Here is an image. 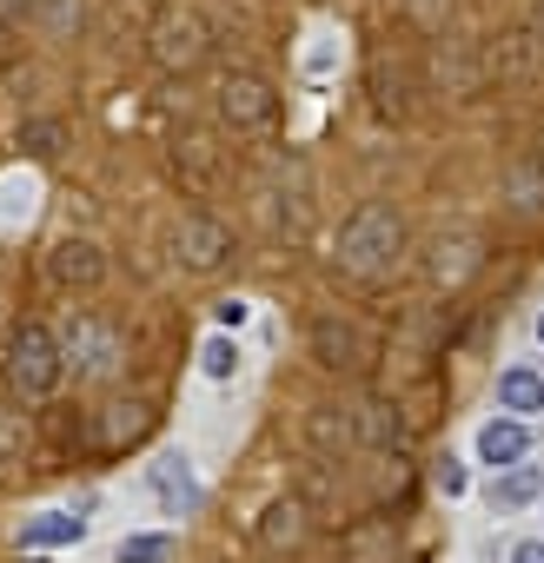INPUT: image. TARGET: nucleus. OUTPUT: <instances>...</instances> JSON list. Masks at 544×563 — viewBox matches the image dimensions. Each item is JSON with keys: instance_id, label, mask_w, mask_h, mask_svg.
I'll return each instance as SVG.
<instances>
[{"instance_id": "nucleus-1", "label": "nucleus", "mask_w": 544, "mask_h": 563, "mask_svg": "<svg viewBox=\"0 0 544 563\" xmlns=\"http://www.w3.org/2000/svg\"><path fill=\"white\" fill-rule=\"evenodd\" d=\"M399 252H405V219L392 206H359L339 232V272L359 286H385L399 272Z\"/></svg>"}, {"instance_id": "nucleus-2", "label": "nucleus", "mask_w": 544, "mask_h": 563, "mask_svg": "<svg viewBox=\"0 0 544 563\" xmlns=\"http://www.w3.org/2000/svg\"><path fill=\"white\" fill-rule=\"evenodd\" d=\"M61 372H67V358H61V339L47 325H34V319L14 325V339H8V385L21 398H47L61 385Z\"/></svg>"}, {"instance_id": "nucleus-3", "label": "nucleus", "mask_w": 544, "mask_h": 563, "mask_svg": "<svg viewBox=\"0 0 544 563\" xmlns=\"http://www.w3.org/2000/svg\"><path fill=\"white\" fill-rule=\"evenodd\" d=\"M146 54H153L160 74H193V67L206 60V21H193V14H160L153 34H146Z\"/></svg>"}, {"instance_id": "nucleus-4", "label": "nucleus", "mask_w": 544, "mask_h": 563, "mask_svg": "<svg viewBox=\"0 0 544 563\" xmlns=\"http://www.w3.org/2000/svg\"><path fill=\"white\" fill-rule=\"evenodd\" d=\"M173 252H179L186 272H219V265L232 258V225L213 219V212H186V219L173 225Z\"/></svg>"}, {"instance_id": "nucleus-5", "label": "nucleus", "mask_w": 544, "mask_h": 563, "mask_svg": "<svg viewBox=\"0 0 544 563\" xmlns=\"http://www.w3.org/2000/svg\"><path fill=\"white\" fill-rule=\"evenodd\" d=\"M219 113H226V126H239V133H265L272 120H280V93H272L259 74H226V80H219Z\"/></svg>"}, {"instance_id": "nucleus-6", "label": "nucleus", "mask_w": 544, "mask_h": 563, "mask_svg": "<svg viewBox=\"0 0 544 563\" xmlns=\"http://www.w3.org/2000/svg\"><path fill=\"white\" fill-rule=\"evenodd\" d=\"M313 358L326 365V372H346V378H359V372H372V358H379V345L352 325V319H319L313 325Z\"/></svg>"}, {"instance_id": "nucleus-7", "label": "nucleus", "mask_w": 544, "mask_h": 563, "mask_svg": "<svg viewBox=\"0 0 544 563\" xmlns=\"http://www.w3.org/2000/svg\"><path fill=\"white\" fill-rule=\"evenodd\" d=\"M67 365H74L80 378H113V372H120V332L80 312V319L67 325Z\"/></svg>"}, {"instance_id": "nucleus-8", "label": "nucleus", "mask_w": 544, "mask_h": 563, "mask_svg": "<svg viewBox=\"0 0 544 563\" xmlns=\"http://www.w3.org/2000/svg\"><path fill=\"white\" fill-rule=\"evenodd\" d=\"M300 537H306V504H300V497L265 504V517H259V550H265V556L300 550Z\"/></svg>"}, {"instance_id": "nucleus-9", "label": "nucleus", "mask_w": 544, "mask_h": 563, "mask_svg": "<svg viewBox=\"0 0 544 563\" xmlns=\"http://www.w3.org/2000/svg\"><path fill=\"white\" fill-rule=\"evenodd\" d=\"M47 265H54L61 286H80V292L107 278V258H100V245H87V239H61V245L47 252Z\"/></svg>"}, {"instance_id": "nucleus-10", "label": "nucleus", "mask_w": 544, "mask_h": 563, "mask_svg": "<svg viewBox=\"0 0 544 563\" xmlns=\"http://www.w3.org/2000/svg\"><path fill=\"white\" fill-rule=\"evenodd\" d=\"M478 265H485V252H478V239H471V232H451V239H438V245H432V278H438L445 292H458Z\"/></svg>"}, {"instance_id": "nucleus-11", "label": "nucleus", "mask_w": 544, "mask_h": 563, "mask_svg": "<svg viewBox=\"0 0 544 563\" xmlns=\"http://www.w3.org/2000/svg\"><path fill=\"white\" fill-rule=\"evenodd\" d=\"M352 431H359V444H372V451H399V444H405V418H399V405H385V398L359 405V411H352Z\"/></svg>"}, {"instance_id": "nucleus-12", "label": "nucleus", "mask_w": 544, "mask_h": 563, "mask_svg": "<svg viewBox=\"0 0 544 563\" xmlns=\"http://www.w3.org/2000/svg\"><path fill=\"white\" fill-rule=\"evenodd\" d=\"M146 424H153V411H146V405H107V418H100V431H94V451L140 444V438H146Z\"/></svg>"}, {"instance_id": "nucleus-13", "label": "nucleus", "mask_w": 544, "mask_h": 563, "mask_svg": "<svg viewBox=\"0 0 544 563\" xmlns=\"http://www.w3.org/2000/svg\"><path fill=\"white\" fill-rule=\"evenodd\" d=\"M524 451H531L524 418H491V424L478 431V457H485V464H518Z\"/></svg>"}, {"instance_id": "nucleus-14", "label": "nucleus", "mask_w": 544, "mask_h": 563, "mask_svg": "<svg viewBox=\"0 0 544 563\" xmlns=\"http://www.w3.org/2000/svg\"><path fill=\"white\" fill-rule=\"evenodd\" d=\"M498 405H504V411H518V418L544 411V378H537L531 365H511V372H498Z\"/></svg>"}, {"instance_id": "nucleus-15", "label": "nucleus", "mask_w": 544, "mask_h": 563, "mask_svg": "<svg viewBox=\"0 0 544 563\" xmlns=\"http://www.w3.org/2000/svg\"><path fill=\"white\" fill-rule=\"evenodd\" d=\"M498 74H504V80H537V74H544V41H537V34H511V41L498 47Z\"/></svg>"}, {"instance_id": "nucleus-16", "label": "nucleus", "mask_w": 544, "mask_h": 563, "mask_svg": "<svg viewBox=\"0 0 544 563\" xmlns=\"http://www.w3.org/2000/svg\"><path fill=\"white\" fill-rule=\"evenodd\" d=\"M173 173L193 186V192H206L213 186V146L199 140V133H186V140H173Z\"/></svg>"}, {"instance_id": "nucleus-17", "label": "nucleus", "mask_w": 544, "mask_h": 563, "mask_svg": "<svg viewBox=\"0 0 544 563\" xmlns=\"http://www.w3.org/2000/svg\"><path fill=\"white\" fill-rule=\"evenodd\" d=\"M544 490V477L531 471V464H511L504 477H491V510H518V504H531Z\"/></svg>"}, {"instance_id": "nucleus-18", "label": "nucleus", "mask_w": 544, "mask_h": 563, "mask_svg": "<svg viewBox=\"0 0 544 563\" xmlns=\"http://www.w3.org/2000/svg\"><path fill=\"white\" fill-rule=\"evenodd\" d=\"M80 530H87L80 517H67V510H47V517H34V523L21 530V543H28V550H34V543H80Z\"/></svg>"}, {"instance_id": "nucleus-19", "label": "nucleus", "mask_w": 544, "mask_h": 563, "mask_svg": "<svg viewBox=\"0 0 544 563\" xmlns=\"http://www.w3.org/2000/svg\"><path fill=\"white\" fill-rule=\"evenodd\" d=\"M504 199L518 206V212H544V166H511V179H504Z\"/></svg>"}, {"instance_id": "nucleus-20", "label": "nucleus", "mask_w": 544, "mask_h": 563, "mask_svg": "<svg viewBox=\"0 0 544 563\" xmlns=\"http://www.w3.org/2000/svg\"><path fill=\"white\" fill-rule=\"evenodd\" d=\"M160 497H166V504H179V510H193V504H199V490H193V477H186V464H179V457H166V464H160Z\"/></svg>"}, {"instance_id": "nucleus-21", "label": "nucleus", "mask_w": 544, "mask_h": 563, "mask_svg": "<svg viewBox=\"0 0 544 563\" xmlns=\"http://www.w3.org/2000/svg\"><path fill=\"white\" fill-rule=\"evenodd\" d=\"M28 444H34L28 418H21V411H8V405H0V457H21Z\"/></svg>"}, {"instance_id": "nucleus-22", "label": "nucleus", "mask_w": 544, "mask_h": 563, "mask_svg": "<svg viewBox=\"0 0 544 563\" xmlns=\"http://www.w3.org/2000/svg\"><path fill=\"white\" fill-rule=\"evenodd\" d=\"M199 365H206V378H232V372H239L232 339H206V345H199Z\"/></svg>"}, {"instance_id": "nucleus-23", "label": "nucleus", "mask_w": 544, "mask_h": 563, "mask_svg": "<svg viewBox=\"0 0 544 563\" xmlns=\"http://www.w3.org/2000/svg\"><path fill=\"white\" fill-rule=\"evenodd\" d=\"M173 556V537H127L120 543V563H166Z\"/></svg>"}, {"instance_id": "nucleus-24", "label": "nucleus", "mask_w": 544, "mask_h": 563, "mask_svg": "<svg viewBox=\"0 0 544 563\" xmlns=\"http://www.w3.org/2000/svg\"><path fill=\"white\" fill-rule=\"evenodd\" d=\"M405 14H412L425 34H445V21H451V0H405Z\"/></svg>"}, {"instance_id": "nucleus-25", "label": "nucleus", "mask_w": 544, "mask_h": 563, "mask_svg": "<svg viewBox=\"0 0 544 563\" xmlns=\"http://www.w3.org/2000/svg\"><path fill=\"white\" fill-rule=\"evenodd\" d=\"M438 490H445V497H458V490H465V471H458L451 457H438Z\"/></svg>"}, {"instance_id": "nucleus-26", "label": "nucleus", "mask_w": 544, "mask_h": 563, "mask_svg": "<svg viewBox=\"0 0 544 563\" xmlns=\"http://www.w3.org/2000/svg\"><path fill=\"white\" fill-rule=\"evenodd\" d=\"M21 140H28V153H54V140H61V133H54V126H28Z\"/></svg>"}, {"instance_id": "nucleus-27", "label": "nucleus", "mask_w": 544, "mask_h": 563, "mask_svg": "<svg viewBox=\"0 0 544 563\" xmlns=\"http://www.w3.org/2000/svg\"><path fill=\"white\" fill-rule=\"evenodd\" d=\"M34 14V0H0V21H8V27H21Z\"/></svg>"}, {"instance_id": "nucleus-28", "label": "nucleus", "mask_w": 544, "mask_h": 563, "mask_svg": "<svg viewBox=\"0 0 544 563\" xmlns=\"http://www.w3.org/2000/svg\"><path fill=\"white\" fill-rule=\"evenodd\" d=\"M511 563H544V537H531V543H518V550H511Z\"/></svg>"}, {"instance_id": "nucleus-29", "label": "nucleus", "mask_w": 544, "mask_h": 563, "mask_svg": "<svg viewBox=\"0 0 544 563\" xmlns=\"http://www.w3.org/2000/svg\"><path fill=\"white\" fill-rule=\"evenodd\" d=\"M219 325H246V306L239 299H219Z\"/></svg>"}, {"instance_id": "nucleus-30", "label": "nucleus", "mask_w": 544, "mask_h": 563, "mask_svg": "<svg viewBox=\"0 0 544 563\" xmlns=\"http://www.w3.org/2000/svg\"><path fill=\"white\" fill-rule=\"evenodd\" d=\"M0 67H14V47H8V21H0Z\"/></svg>"}, {"instance_id": "nucleus-31", "label": "nucleus", "mask_w": 544, "mask_h": 563, "mask_svg": "<svg viewBox=\"0 0 544 563\" xmlns=\"http://www.w3.org/2000/svg\"><path fill=\"white\" fill-rule=\"evenodd\" d=\"M537 339H544V319H537Z\"/></svg>"}, {"instance_id": "nucleus-32", "label": "nucleus", "mask_w": 544, "mask_h": 563, "mask_svg": "<svg viewBox=\"0 0 544 563\" xmlns=\"http://www.w3.org/2000/svg\"><path fill=\"white\" fill-rule=\"evenodd\" d=\"M34 563H47V556H34Z\"/></svg>"}]
</instances>
